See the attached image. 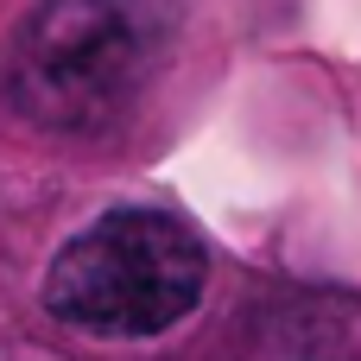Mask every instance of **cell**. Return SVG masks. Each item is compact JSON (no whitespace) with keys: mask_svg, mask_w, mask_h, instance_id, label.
<instances>
[{"mask_svg":"<svg viewBox=\"0 0 361 361\" xmlns=\"http://www.w3.org/2000/svg\"><path fill=\"white\" fill-rule=\"evenodd\" d=\"M209 279V254L197 228L171 209H108L44 273V311L82 336L140 343L178 330Z\"/></svg>","mask_w":361,"mask_h":361,"instance_id":"6da1fadb","label":"cell"},{"mask_svg":"<svg viewBox=\"0 0 361 361\" xmlns=\"http://www.w3.org/2000/svg\"><path fill=\"white\" fill-rule=\"evenodd\" d=\"M165 51L159 0H38L6 51V95L57 133L108 127Z\"/></svg>","mask_w":361,"mask_h":361,"instance_id":"7a4b0ae2","label":"cell"}]
</instances>
